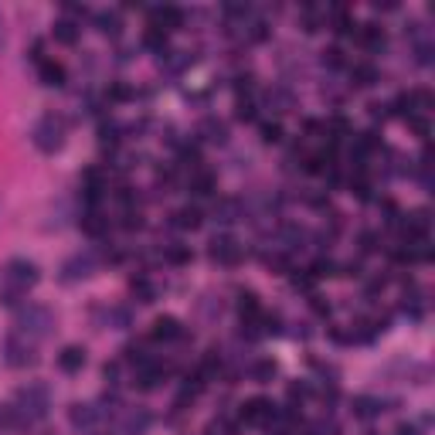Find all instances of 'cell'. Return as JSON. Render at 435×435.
<instances>
[{"mask_svg": "<svg viewBox=\"0 0 435 435\" xmlns=\"http://www.w3.org/2000/svg\"><path fill=\"white\" fill-rule=\"evenodd\" d=\"M38 279H41V272L31 259H10L0 272V303L17 310L24 303V296L38 286Z\"/></svg>", "mask_w": 435, "mask_h": 435, "instance_id": "1", "label": "cell"}, {"mask_svg": "<svg viewBox=\"0 0 435 435\" xmlns=\"http://www.w3.org/2000/svg\"><path fill=\"white\" fill-rule=\"evenodd\" d=\"M55 313H51V306H45V303H21L17 306V313H14V330L17 334H24V337H31L34 344H41L45 337H51L55 334Z\"/></svg>", "mask_w": 435, "mask_h": 435, "instance_id": "2", "label": "cell"}, {"mask_svg": "<svg viewBox=\"0 0 435 435\" xmlns=\"http://www.w3.org/2000/svg\"><path fill=\"white\" fill-rule=\"evenodd\" d=\"M14 408L34 425V422H41V419H48V412H51V391H48V384L45 381H27V384H21L17 391H14Z\"/></svg>", "mask_w": 435, "mask_h": 435, "instance_id": "3", "label": "cell"}, {"mask_svg": "<svg viewBox=\"0 0 435 435\" xmlns=\"http://www.w3.org/2000/svg\"><path fill=\"white\" fill-rule=\"evenodd\" d=\"M31 143L41 153H58L65 147V119L62 116H41L31 129Z\"/></svg>", "mask_w": 435, "mask_h": 435, "instance_id": "4", "label": "cell"}, {"mask_svg": "<svg viewBox=\"0 0 435 435\" xmlns=\"http://www.w3.org/2000/svg\"><path fill=\"white\" fill-rule=\"evenodd\" d=\"M3 364L14 367V371L34 367V364H38V344H34L31 337H24V334L14 330V334L3 340Z\"/></svg>", "mask_w": 435, "mask_h": 435, "instance_id": "5", "label": "cell"}, {"mask_svg": "<svg viewBox=\"0 0 435 435\" xmlns=\"http://www.w3.org/2000/svg\"><path fill=\"white\" fill-rule=\"evenodd\" d=\"M208 256L211 262H218V265H238V262L245 259V245L238 242V238H232V235H214L211 238V249H208Z\"/></svg>", "mask_w": 435, "mask_h": 435, "instance_id": "6", "label": "cell"}, {"mask_svg": "<svg viewBox=\"0 0 435 435\" xmlns=\"http://www.w3.org/2000/svg\"><path fill=\"white\" fill-rule=\"evenodd\" d=\"M95 272H99V256L95 252H79V256L65 259V265H62V279L65 282H79V279H88Z\"/></svg>", "mask_w": 435, "mask_h": 435, "instance_id": "7", "label": "cell"}, {"mask_svg": "<svg viewBox=\"0 0 435 435\" xmlns=\"http://www.w3.org/2000/svg\"><path fill=\"white\" fill-rule=\"evenodd\" d=\"M279 419V408L269 401V398H252V401H245L242 405V422L245 425H272Z\"/></svg>", "mask_w": 435, "mask_h": 435, "instance_id": "8", "label": "cell"}, {"mask_svg": "<svg viewBox=\"0 0 435 435\" xmlns=\"http://www.w3.org/2000/svg\"><path fill=\"white\" fill-rule=\"evenodd\" d=\"M150 425H153V415H150V408H143V405L123 408V415H119V432L123 435H147Z\"/></svg>", "mask_w": 435, "mask_h": 435, "instance_id": "9", "label": "cell"}, {"mask_svg": "<svg viewBox=\"0 0 435 435\" xmlns=\"http://www.w3.org/2000/svg\"><path fill=\"white\" fill-rule=\"evenodd\" d=\"M197 136L204 143H211V147H225L228 143V123L218 119V116H204L201 126H197Z\"/></svg>", "mask_w": 435, "mask_h": 435, "instance_id": "10", "label": "cell"}, {"mask_svg": "<svg viewBox=\"0 0 435 435\" xmlns=\"http://www.w3.org/2000/svg\"><path fill=\"white\" fill-rule=\"evenodd\" d=\"M164 374H167V371H164V364H160V360H153V357L133 367V377H136V384H140L143 391H153V388L164 381Z\"/></svg>", "mask_w": 435, "mask_h": 435, "instance_id": "11", "label": "cell"}, {"mask_svg": "<svg viewBox=\"0 0 435 435\" xmlns=\"http://www.w3.org/2000/svg\"><path fill=\"white\" fill-rule=\"evenodd\" d=\"M99 419H102V412H99L95 405H88V401H75V405L69 408V422H72V429L88 432V429H95Z\"/></svg>", "mask_w": 435, "mask_h": 435, "instance_id": "12", "label": "cell"}, {"mask_svg": "<svg viewBox=\"0 0 435 435\" xmlns=\"http://www.w3.org/2000/svg\"><path fill=\"white\" fill-rule=\"evenodd\" d=\"M190 190H194L197 197H211V194L218 190V174H214V171H208V167L190 171Z\"/></svg>", "mask_w": 435, "mask_h": 435, "instance_id": "13", "label": "cell"}, {"mask_svg": "<svg viewBox=\"0 0 435 435\" xmlns=\"http://www.w3.org/2000/svg\"><path fill=\"white\" fill-rule=\"evenodd\" d=\"M82 232H86L88 238H102L105 232H109V218L99 211V208H88V211H82Z\"/></svg>", "mask_w": 435, "mask_h": 435, "instance_id": "14", "label": "cell"}, {"mask_svg": "<svg viewBox=\"0 0 435 435\" xmlns=\"http://www.w3.org/2000/svg\"><path fill=\"white\" fill-rule=\"evenodd\" d=\"M150 337H153V340H180V337H184V327H180L177 316H157Z\"/></svg>", "mask_w": 435, "mask_h": 435, "instance_id": "15", "label": "cell"}, {"mask_svg": "<svg viewBox=\"0 0 435 435\" xmlns=\"http://www.w3.org/2000/svg\"><path fill=\"white\" fill-rule=\"evenodd\" d=\"M58 367H62L65 374H79V371L86 367V347H79V344L62 347V353H58Z\"/></svg>", "mask_w": 435, "mask_h": 435, "instance_id": "16", "label": "cell"}, {"mask_svg": "<svg viewBox=\"0 0 435 435\" xmlns=\"http://www.w3.org/2000/svg\"><path fill=\"white\" fill-rule=\"evenodd\" d=\"M357 41H360L371 55L384 51V45H388V38H384V31H381L377 24H364V27H357Z\"/></svg>", "mask_w": 435, "mask_h": 435, "instance_id": "17", "label": "cell"}, {"mask_svg": "<svg viewBox=\"0 0 435 435\" xmlns=\"http://www.w3.org/2000/svg\"><path fill=\"white\" fill-rule=\"evenodd\" d=\"M38 79H41V86L62 88V86H65V65H58V62L45 58V62L38 65Z\"/></svg>", "mask_w": 435, "mask_h": 435, "instance_id": "18", "label": "cell"}, {"mask_svg": "<svg viewBox=\"0 0 435 435\" xmlns=\"http://www.w3.org/2000/svg\"><path fill=\"white\" fill-rule=\"evenodd\" d=\"M95 27H99L105 38L116 41V38L123 34V14H119V10H99V14H95Z\"/></svg>", "mask_w": 435, "mask_h": 435, "instance_id": "19", "label": "cell"}, {"mask_svg": "<svg viewBox=\"0 0 435 435\" xmlns=\"http://www.w3.org/2000/svg\"><path fill=\"white\" fill-rule=\"evenodd\" d=\"M214 218H218L221 225H232V221L245 218V208H242L238 197H221V201L214 204Z\"/></svg>", "mask_w": 435, "mask_h": 435, "instance_id": "20", "label": "cell"}, {"mask_svg": "<svg viewBox=\"0 0 435 435\" xmlns=\"http://www.w3.org/2000/svg\"><path fill=\"white\" fill-rule=\"evenodd\" d=\"M353 419H360V422H371V419H377L384 408H381V398H371V395H360V398H353Z\"/></svg>", "mask_w": 435, "mask_h": 435, "instance_id": "21", "label": "cell"}, {"mask_svg": "<svg viewBox=\"0 0 435 435\" xmlns=\"http://www.w3.org/2000/svg\"><path fill=\"white\" fill-rule=\"evenodd\" d=\"M174 225L177 228H184V232H197V228L204 225V214H201V208L184 204L180 211H174Z\"/></svg>", "mask_w": 435, "mask_h": 435, "instance_id": "22", "label": "cell"}, {"mask_svg": "<svg viewBox=\"0 0 435 435\" xmlns=\"http://www.w3.org/2000/svg\"><path fill=\"white\" fill-rule=\"evenodd\" d=\"M238 313H242V323H259L262 320V303L256 293H242L238 296Z\"/></svg>", "mask_w": 435, "mask_h": 435, "instance_id": "23", "label": "cell"}, {"mask_svg": "<svg viewBox=\"0 0 435 435\" xmlns=\"http://www.w3.org/2000/svg\"><path fill=\"white\" fill-rule=\"evenodd\" d=\"M51 34H55L58 45H69V48H72V45L79 41V21L62 17V21H55V31H51Z\"/></svg>", "mask_w": 435, "mask_h": 435, "instance_id": "24", "label": "cell"}, {"mask_svg": "<svg viewBox=\"0 0 435 435\" xmlns=\"http://www.w3.org/2000/svg\"><path fill=\"white\" fill-rule=\"evenodd\" d=\"M350 79H353V86L367 88V86H374V82H377V69H374L371 62H357V65L350 69Z\"/></svg>", "mask_w": 435, "mask_h": 435, "instance_id": "25", "label": "cell"}, {"mask_svg": "<svg viewBox=\"0 0 435 435\" xmlns=\"http://www.w3.org/2000/svg\"><path fill=\"white\" fill-rule=\"evenodd\" d=\"M275 374H279V364L275 360H269V357H262L252 364V381L256 384H269V381H275Z\"/></svg>", "mask_w": 435, "mask_h": 435, "instance_id": "26", "label": "cell"}, {"mask_svg": "<svg viewBox=\"0 0 435 435\" xmlns=\"http://www.w3.org/2000/svg\"><path fill=\"white\" fill-rule=\"evenodd\" d=\"M330 14H334V31H337L340 38H347V34H357V24H353V17H350L347 7H334Z\"/></svg>", "mask_w": 435, "mask_h": 435, "instance_id": "27", "label": "cell"}, {"mask_svg": "<svg viewBox=\"0 0 435 435\" xmlns=\"http://www.w3.org/2000/svg\"><path fill=\"white\" fill-rule=\"evenodd\" d=\"M105 323L116 327V330H129V327H133V310H129V306H112V310L105 313Z\"/></svg>", "mask_w": 435, "mask_h": 435, "instance_id": "28", "label": "cell"}, {"mask_svg": "<svg viewBox=\"0 0 435 435\" xmlns=\"http://www.w3.org/2000/svg\"><path fill=\"white\" fill-rule=\"evenodd\" d=\"M164 259L171 262V265H187V262L194 259V252H190V245L171 242V245H164Z\"/></svg>", "mask_w": 435, "mask_h": 435, "instance_id": "29", "label": "cell"}, {"mask_svg": "<svg viewBox=\"0 0 435 435\" xmlns=\"http://www.w3.org/2000/svg\"><path fill=\"white\" fill-rule=\"evenodd\" d=\"M143 48L164 55V48H167V31H160V27H147V34H143Z\"/></svg>", "mask_w": 435, "mask_h": 435, "instance_id": "30", "label": "cell"}, {"mask_svg": "<svg viewBox=\"0 0 435 435\" xmlns=\"http://www.w3.org/2000/svg\"><path fill=\"white\" fill-rule=\"evenodd\" d=\"M133 296H136L140 303H153V299H157V286L147 282L143 275H136V279H133Z\"/></svg>", "mask_w": 435, "mask_h": 435, "instance_id": "31", "label": "cell"}, {"mask_svg": "<svg viewBox=\"0 0 435 435\" xmlns=\"http://www.w3.org/2000/svg\"><path fill=\"white\" fill-rule=\"evenodd\" d=\"M401 310H405L412 320H419V316L425 313V299H422V293H412V296L405 293V303H401Z\"/></svg>", "mask_w": 435, "mask_h": 435, "instance_id": "32", "label": "cell"}, {"mask_svg": "<svg viewBox=\"0 0 435 435\" xmlns=\"http://www.w3.org/2000/svg\"><path fill=\"white\" fill-rule=\"evenodd\" d=\"M269 105H272L275 112H286V109L293 105V95H289L286 88H272V92H269Z\"/></svg>", "mask_w": 435, "mask_h": 435, "instance_id": "33", "label": "cell"}, {"mask_svg": "<svg viewBox=\"0 0 435 435\" xmlns=\"http://www.w3.org/2000/svg\"><path fill=\"white\" fill-rule=\"evenodd\" d=\"M310 275H313V279H323V275H337V262H334V259H323V256H320V259L310 265Z\"/></svg>", "mask_w": 435, "mask_h": 435, "instance_id": "34", "label": "cell"}, {"mask_svg": "<svg viewBox=\"0 0 435 435\" xmlns=\"http://www.w3.org/2000/svg\"><path fill=\"white\" fill-rule=\"evenodd\" d=\"M259 136H262V143H279L282 140V126L279 123H262Z\"/></svg>", "mask_w": 435, "mask_h": 435, "instance_id": "35", "label": "cell"}, {"mask_svg": "<svg viewBox=\"0 0 435 435\" xmlns=\"http://www.w3.org/2000/svg\"><path fill=\"white\" fill-rule=\"evenodd\" d=\"M235 119H238V123H252V119H256V105H252V99H238V105H235Z\"/></svg>", "mask_w": 435, "mask_h": 435, "instance_id": "36", "label": "cell"}, {"mask_svg": "<svg viewBox=\"0 0 435 435\" xmlns=\"http://www.w3.org/2000/svg\"><path fill=\"white\" fill-rule=\"evenodd\" d=\"M320 24H323V17H320L313 7H306V10H303V31L313 34V31H320Z\"/></svg>", "mask_w": 435, "mask_h": 435, "instance_id": "37", "label": "cell"}, {"mask_svg": "<svg viewBox=\"0 0 435 435\" xmlns=\"http://www.w3.org/2000/svg\"><path fill=\"white\" fill-rule=\"evenodd\" d=\"M323 65H327V69H344V65H347V62H344V51H340V48H327V51H323Z\"/></svg>", "mask_w": 435, "mask_h": 435, "instance_id": "38", "label": "cell"}, {"mask_svg": "<svg viewBox=\"0 0 435 435\" xmlns=\"http://www.w3.org/2000/svg\"><path fill=\"white\" fill-rule=\"evenodd\" d=\"M306 395H310V388L306 384H299V381H293L289 388H286V398L296 405V401H306Z\"/></svg>", "mask_w": 435, "mask_h": 435, "instance_id": "39", "label": "cell"}, {"mask_svg": "<svg viewBox=\"0 0 435 435\" xmlns=\"http://www.w3.org/2000/svg\"><path fill=\"white\" fill-rule=\"evenodd\" d=\"M109 99L112 102H126V99H133V88L126 82H116V86H109Z\"/></svg>", "mask_w": 435, "mask_h": 435, "instance_id": "40", "label": "cell"}, {"mask_svg": "<svg viewBox=\"0 0 435 435\" xmlns=\"http://www.w3.org/2000/svg\"><path fill=\"white\" fill-rule=\"evenodd\" d=\"M249 38H252V41H265V38H269V24H265V21H252V24H249Z\"/></svg>", "mask_w": 435, "mask_h": 435, "instance_id": "41", "label": "cell"}, {"mask_svg": "<svg viewBox=\"0 0 435 435\" xmlns=\"http://www.w3.org/2000/svg\"><path fill=\"white\" fill-rule=\"evenodd\" d=\"M340 429L334 425V422H316V425H310V432L306 435H337Z\"/></svg>", "mask_w": 435, "mask_h": 435, "instance_id": "42", "label": "cell"}, {"mask_svg": "<svg viewBox=\"0 0 435 435\" xmlns=\"http://www.w3.org/2000/svg\"><path fill=\"white\" fill-rule=\"evenodd\" d=\"M143 225V218H140V211H133V208H126L123 211V228H140Z\"/></svg>", "mask_w": 435, "mask_h": 435, "instance_id": "43", "label": "cell"}, {"mask_svg": "<svg viewBox=\"0 0 435 435\" xmlns=\"http://www.w3.org/2000/svg\"><path fill=\"white\" fill-rule=\"evenodd\" d=\"M310 306L316 316H330V303H323V296H310Z\"/></svg>", "mask_w": 435, "mask_h": 435, "instance_id": "44", "label": "cell"}, {"mask_svg": "<svg viewBox=\"0 0 435 435\" xmlns=\"http://www.w3.org/2000/svg\"><path fill=\"white\" fill-rule=\"evenodd\" d=\"M102 377L116 388V384H119V364H116V360H112V364H105V367H102Z\"/></svg>", "mask_w": 435, "mask_h": 435, "instance_id": "45", "label": "cell"}, {"mask_svg": "<svg viewBox=\"0 0 435 435\" xmlns=\"http://www.w3.org/2000/svg\"><path fill=\"white\" fill-rule=\"evenodd\" d=\"M65 14H69V21H72V17H86L88 7L86 3H65Z\"/></svg>", "mask_w": 435, "mask_h": 435, "instance_id": "46", "label": "cell"}, {"mask_svg": "<svg viewBox=\"0 0 435 435\" xmlns=\"http://www.w3.org/2000/svg\"><path fill=\"white\" fill-rule=\"evenodd\" d=\"M388 109H391V105H384V102H371V116H374V119H381V123L388 119Z\"/></svg>", "mask_w": 435, "mask_h": 435, "instance_id": "47", "label": "cell"}, {"mask_svg": "<svg viewBox=\"0 0 435 435\" xmlns=\"http://www.w3.org/2000/svg\"><path fill=\"white\" fill-rule=\"evenodd\" d=\"M374 242H377V238H374L371 232H364V235H360V249H364V252H374Z\"/></svg>", "mask_w": 435, "mask_h": 435, "instance_id": "48", "label": "cell"}, {"mask_svg": "<svg viewBox=\"0 0 435 435\" xmlns=\"http://www.w3.org/2000/svg\"><path fill=\"white\" fill-rule=\"evenodd\" d=\"M395 435H419V429H415V425H398Z\"/></svg>", "mask_w": 435, "mask_h": 435, "instance_id": "49", "label": "cell"}, {"mask_svg": "<svg viewBox=\"0 0 435 435\" xmlns=\"http://www.w3.org/2000/svg\"><path fill=\"white\" fill-rule=\"evenodd\" d=\"M0 432H7V408L0 405Z\"/></svg>", "mask_w": 435, "mask_h": 435, "instance_id": "50", "label": "cell"}, {"mask_svg": "<svg viewBox=\"0 0 435 435\" xmlns=\"http://www.w3.org/2000/svg\"><path fill=\"white\" fill-rule=\"evenodd\" d=\"M0 48H3V17H0Z\"/></svg>", "mask_w": 435, "mask_h": 435, "instance_id": "51", "label": "cell"}]
</instances>
